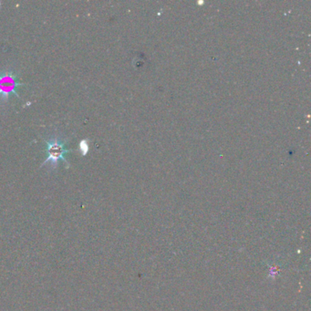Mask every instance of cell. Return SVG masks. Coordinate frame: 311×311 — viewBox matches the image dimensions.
I'll use <instances>...</instances> for the list:
<instances>
[{"instance_id":"6da1fadb","label":"cell","mask_w":311,"mask_h":311,"mask_svg":"<svg viewBox=\"0 0 311 311\" xmlns=\"http://www.w3.org/2000/svg\"><path fill=\"white\" fill-rule=\"evenodd\" d=\"M27 83L18 81L17 75L11 70H0V98L7 100L10 94H14L20 98L17 92V89L20 86H25Z\"/></svg>"},{"instance_id":"7a4b0ae2","label":"cell","mask_w":311,"mask_h":311,"mask_svg":"<svg viewBox=\"0 0 311 311\" xmlns=\"http://www.w3.org/2000/svg\"><path fill=\"white\" fill-rule=\"evenodd\" d=\"M46 143H47L46 151L48 153V157L41 164V167L45 165V164H47L48 162H51L53 165H57V162L59 160H62L65 163H67V165L68 167V162L66 160L65 155L72 152L73 150L67 149L65 147V142H62L58 138L53 139L51 141H46Z\"/></svg>"},{"instance_id":"3957f363","label":"cell","mask_w":311,"mask_h":311,"mask_svg":"<svg viewBox=\"0 0 311 311\" xmlns=\"http://www.w3.org/2000/svg\"><path fill=\"white\" fill-rule=\"evenodd\" d=\"M80 152L82 153V155H86L88 151H89V145H88V141L86 140H82L80 143Z\"/></svg>"}]
</instances>
